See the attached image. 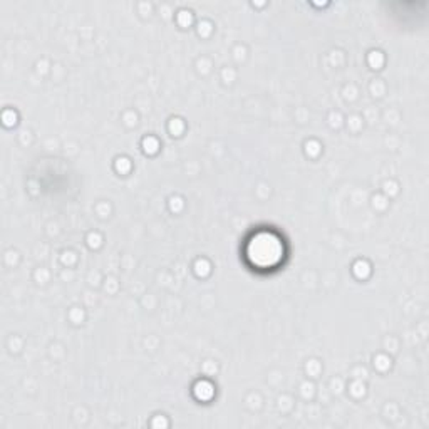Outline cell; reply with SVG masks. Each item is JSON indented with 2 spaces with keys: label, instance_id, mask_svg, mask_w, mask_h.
<instances>
[{
  "label": "cell",
  "instance_id": "obj_1",
  "mask_svg": "<svg viewBox=\"0 0 429 429\" xmlns=\"http://www.w3.org/2000/svg\"><path fill=\"white\" fill-rule=\"evenodd\" d=\"M250 255H254L256 264L272 265L281 256V246L275 240H270V237H260L255 240L254 251Z\"/></svg>",
  "mask_w": 429,
  "mask_h": 429
}]
</instances>
